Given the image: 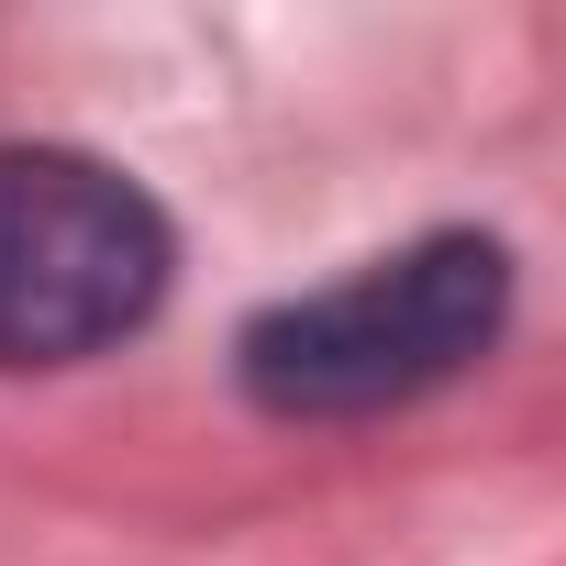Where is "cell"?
Segmentation results:
<instances>
[{
    "instance_id": "cell-1",
    "label": "cell",
    "mask_w": 566,
    "mask_h": 566,
    "mask_svg": "<svg viewBox=\"0 0 566 566\" xmlns=\"http://www.w3.org/2000/svg\"><path fill=\"white\" fill-rule=\"evenodd\" d=\"M511 312V255L489 233H422L312 301H277L244 323V389L277 422H356V411H400L444 378H467L489 356Z\"/></svg>"
},
{
    "instance_id": "cell-2",
    "label": "cell",
    "mask_w": 566,
    "mask_h": 566,
    "mask_svg": "<svg viewBox=\"0 0 566 566\" xmlns=\"http://www.w3.org/2000/svg\"><path fill=\"white\" fill-rule=\"evenodd\" d=\"M167 301V211L78 156L0 145V367H67Z\"/></svg>"
}]
</instances>
